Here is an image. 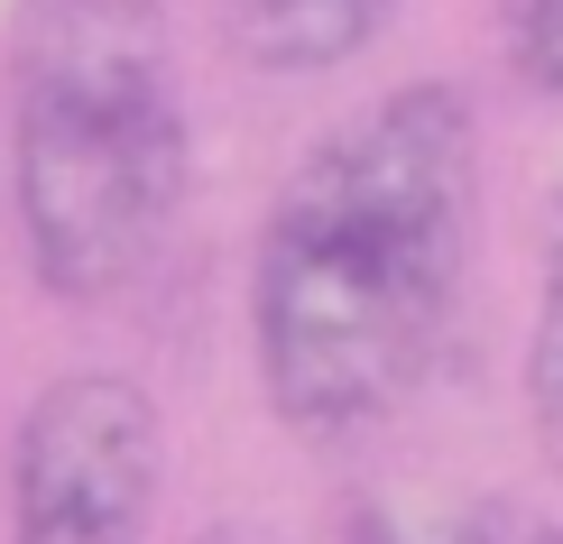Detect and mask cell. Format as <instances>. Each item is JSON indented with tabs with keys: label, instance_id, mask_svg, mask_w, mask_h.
I'll list each match as a JSON object with an SVG mask.
<instances>
[{
	"label": "cell",
	"instance_id": "cell-4",
	"mask_svg": "<svg viewBox=\"0 0 563 544\" xmlns=\"http://www.w3.org/2000/svg\"><path fill=\"white\" fill-rule=\"evenodd\" d=\"M397 0H222V37L250 75H333L388 29Z\"/></svg>",
	"mask_w": 563,
	"mask_h": 544
},
{
	"label": "cell",
	"instance_id": "cell-8",
	"mask_svg": "<svg viewBox=\"0 0 563 544\" xmlns=\"http://www.w3.org/2000/svg\"><path fill=\"white\" fill-rule=\"evenodd\" d=\"M195 544H241V535H231V526H203V535H195Z\"/></svg>",
	"mask_w": 563,
	"mask_h": 544
},
{
	"label": "cell",
	"instance_id": "cell-7",
	"mask_svg": "<svg viewBox=\"0 0 563 544\" xmlns=\"http://www.w3.org/2000/svg\"><path fill=\"white\" fill-rule=\"evenodd\" d=\"M508 65H518L527 92L563 102V0H508Z\"/></svg>",
	"mask_w": 563,
	"mask_h": 544
},
{
	"label": "cell",
	"instance_id": "cell-2",
	"mask_svg": "<svg viewBox=\"0 0 563 544\" xmlns=\"http://www.w3.org/2000/svg\"><path fill=\"white\" fill-rule=\"evenodd\" d=\"M19 231L46 296L102 304L185 222L195 138L157 0H37L19 46Z\"/></svg>",
	"mask_w": 563,
	"mask_h": 544
},
{
	"label": "cell",
	"instance_id": "cell-5",
	"mask_svg": "<svg viewBox=\"0 0 563 544\" xmlns=\"http://www.w3.org/2000/svg\"><path fill=\"white\" fill-rule=\"evenodd\" d=\"M527 407L545 453L563 462V195H554V231H545V287H536V333H527Z\"/></svg>",
	"mask_w": 563,
	"mask_h": 544
},
{
	"label": "cell",
	"instance_id": "cell-1",
	"mask_svg": "<svg viewBox=\"0 0 563 544\" xmlns=\"http://www.w3.org/2000/svg\"><path fill=\"white\" fill-rule=\"evenodd\" d=\"M481 231V121L462 84H397L323 130L250 258L268 415L305 443L388 424L443 360Z\"/></svg>",
	"mask_w": 563,
	"mask_h": 544
},
{
	"label": "cell",
	"instance_id": "cell-3",
	"mask_svg": "<svg viewBox=\"0 0 563 544\" xmlns=\"http://www.w3.org/2000/svg\"><path fill=\"white\" fill-rule=\"evenodd\" d=\"M167 489L157 397L121 369H65L10 443V544H148Z\"/></svg>",
	"mask_w": 563,
	"mask_h": 544
},
{
	"label": "cell",
	"instance_id": "cell-6",
	"mask_svg": "<svg viewBox=\"0 0 563 544\" xmlns=\"http://www.w3.org/2000/svg\"><path fill=\"white\" fill-rule=\"evenodd\" d=\"M333 544H518L489 508H443V517H407V508H361Z\"/></svg>",
	"mask_w": 563,
	"mask_h": 544
},
{
	"label": "cell",
	"instance_id": "cell-9",
	"mask_svg": "<svg viewBox=\"0 0 563 544\" xmlns=\"http://www.w3.org/2000/svg\"><path fill=\"white\" fill-rule=\"evenodd\" d=\"M527 544H563V526H536V535H527Z\"/></svg>",
	"mask_w": 563,
	"mask_h": 544
}]
</instances>
